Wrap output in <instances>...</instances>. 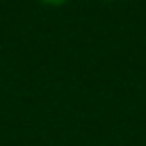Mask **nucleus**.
<instances>
[{"label":"nucleus","mask_w":146,"mask_h":146,"mask_svg":"<svg viewBox=\"0 0 146 146\" xmlns=\"http://www.w3.org/2000/svg\"><path fill=\"white\" fill-rule=\"evenodd\" d=\"M41 2H46V5H62V2H66V0H41Z\"/></svg>","instance_id":"obj_1"}]
</instances>
